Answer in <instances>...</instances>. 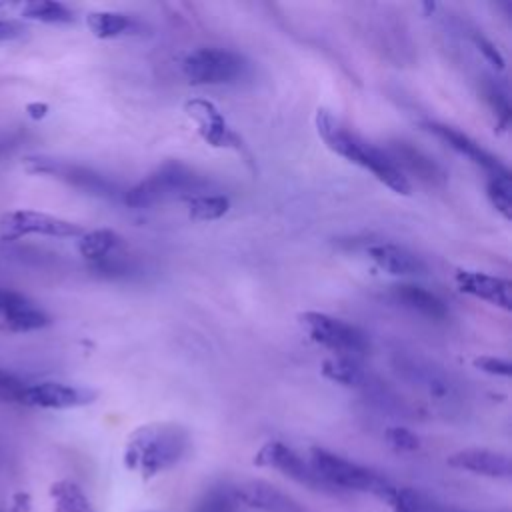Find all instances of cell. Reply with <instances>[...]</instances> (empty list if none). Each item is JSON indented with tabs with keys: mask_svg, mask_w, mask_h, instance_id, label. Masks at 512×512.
I'll return each instance as SVG.
<instances>
[{
	"mask_svg": "<svg viewBox=\"0 0 512 512\" xmlns=\"http://www.w3.org/2000/svg\"><path fill=\"white\" fill-rule=\"evenodd\" d=\"M316 132L322 138V142L344 160L372 172L384 186H388L392 192L408 196L412 186L406 174L400 170V166L386 154L384 150L376 148L370 142H364L354 132L346 130L330 110L318 108L316 112Z\"/></svg>",
	"mask_w": 512,
	"mask_h": 512,
	"instance_id": "6da1fadb",
	"label": "cell"
},
{
	"mask_svg": "<svg viewBox=\"0 0 512 512\" xmlns=\"http://www.w3.org/2000/svg\"><path fill=\"white\" fill-rule=\"evenodd\" d=\"M190 448V432L176 422H152L136 428L124 446V466L152 478L176 466Z\"/></svg>",
	"mask_w": 512,
	"mask_h": 512,
	"instance_id": "7a4b0ae2",
	"label": "cell"
},
{
	"mask_svg": "<svg viewBox=\"0 0 512 512\" xmlns=\"http://www.w3.org/2000/svg\"><path fill=\"white\" fill-rule=\"evenodd\" d=\"M308 462L330 492L354 490V492L376 494L386 500L396 488L382 474L324 448H312Z\"/></svg>",
	"mask_w": 512,
	"mask_h": 512,
	"instance_id": "3957f363",
	"label": "cell"
},
{
	"mask_svg": "<svg viewBox=\"0 0 512 512\" xmlns=\"http://www.w3.org/2000/svg\"><path fill=\"white\" fill-rule=\"evenodd\" d=\"M206 182L180 162H166L148 178L124 192V202L130 208L154 206L168 198H192L204 194Z\"/></svg>",
	"mask_w": 512,
	"mask_h": 512,
	"instance_id": "277c9868",
	"label": "cell"
},
{
	"mask_svg": "<svg viewBox=\"0 0 512 512\" xmlns=\"http://www.w3.org/2000/svg\"><path fill=\"white\" fill-rule=\"evenodd\" d=\"M300 324L312 342L336 352L338 356L358 358L370 348L368 336L358 326L330 314L304 312L300 314Z\"/></svg>",
	"mask_w": 512,
	"mask_h": 512,
	"instance_id": "5b68a950",
	"label": "cell"
},
{
	"mask_svg": "<svg viewBox=\"0 0 512 512\" xmlns=\"http://www.w3.org/2000/svg\"><path fill=\"white\" fill-rule=\"evenodd\" d=\"M32 234L48 238H80L84 228L72 220L30 208L10 210L0 216V240L14 242Z\"/></svg>",
	"mask_w": 512,
	"mask_h": 512,
	"instance_id": "8992f818",
	"label": "cell"
},
{
	"mask_svg": "<svg viewBox=\"0 0 512 512\" xmlns=\"http://www.w3.org/2000/svg\"><path fill=\"white\" fill-rule=\"evenodd\" d=\"M184 76L192 84H230L244 76L246 62L236 52L224 48H196L182 62Z\"/></svg>",
	"mask_w": 512,
	"mask_h": 512,
	"instance_id": "52a82bcc",
	"label": "cell"
},
{
	"mask_svg": "<svg viewBox=\"0 0 512 512\" xmlns=\"http://www.w3.org/2000/svg\"><path fill=\"white\" fill-rule=\"evenodd\" d=\"M24 168L30 174H40V176H50L56 180H62L86 194L92 196H102V198H112L118 194V186L108 180L106 176H102L100 172L74 164V162H66V160H58V158H50V156H26L24 158Z\"/></svg>",
	"mask_w": 512,
	"mask_h": 512,
	"instance_id": "ba28073f",
	"label": "cell"
},
{
	"mask_svg": "<svg viewBox=\"0 0 512 512\" xmlns=\"http://www.w3.org/2000/svg\"><path fill=\"white\" fill-rule=\"evenodd\" d=\"M254 464L256 466H264V468H272L278 470L280 474H284L286 478L308 486L312 490H320V492H330L324 482L318 478V474L312 470L310 462L304 460L300 454H296L290 446H286L284 442L278 440H270L264 446H260V450L254 456Z\"/></svg>",
	"mask_w": 512,
	"mask_h": 512,
	"instance_id": "9c48e42d",
	"label": "cell"
},
{
	"mask_svg": "<svg viewBox=\"0 0 512 512\" xmlns=\"http://www.w3.org/2000/svg\"><path fill=\"white\" fill-rule=\"evenodd\" d=\"M96 396L98 394L94 390L84 386H72L62 382H36L24 386L20 404L46 410H68L92 404Z\"/></svg>",
	"mask_w": 512,
	"mask_h": 512,
	"instance_id": "30bf717a",
	"label": "cell"
},
{
	"mask_svg": "<svg viewBox=\"0 0 512 512\" xmlns=\"http://www.w3.org/2000/svg\"><path fill=\"white\" fill-rule=\"evenodd\" d=\"M238 504L260 512H306L298 500L266 480H246L232 486Z\"/></svg>",
	"mask_w": 512,
	"mask_h": 512,
	"instance_id": "8fae6325",
	"label": "cell"
},
{
	"mask_svg": "<svg viewBox=\"0 0 512 512\" xmlns=\"http://www.w3.org/2000/svg\"><path fill=\"white\" fill-rule=\"evenodd\" d=\"M460 292L484 300L496 308L512 310V284L508 278L492 276L478 270H458L454 274Z\"/></svg>",
	"mask_w": 512,
	"mask_h": 512,
	"instance_id": "7c38bea8",
	"label": "cell"
},
{
	"mask_svg": "<svg viewBox=\"0 0 512 512\" xmlns=\"http://www.w3.org/2000/svg\"><path fill=\"white\" fill-rule=\"evenodd\" d=\"M184 112L190 120H194L200 138L212 148H222L232 144L234 134L228 128L224 114L204 98H190L184 102Z\"/></svg>",
	"mask_w": 512,
	"mask_h": 512,
	"instance_id": "4fadbf2b",
	"label": "cell"
},
{
	"mask_svg": "<svg viewBox=\"0 0 512 512\" xmlns=\"http://www.w3.org/2000/svg\"><path fill=\"white\" fill-rule=\"evenodd\" d=\"M424 128L428 132H432L434 136H438L440 140H444L450 148H454L458 154H464L468 160H472L474 164H478L482 170H486L488 176H498V174H508V168L494 156L490 154L486 148H482L476 140H472L468 134L446 126V124H438V122H426Z\"/></svg>",
	"mask_w": 512,
	"mask_h": 512,
	"instance_id": "5bb4252c",
	"label": "cell"
},
{
	"mask_svg": "<svg viewBox=\"0 0 512 512\" xmlns=\"http://www.w3.org/2000/svg\"><path fill=\"white\" fill-rule=\"evenodd\" d=\"M448 466L486 476V478H502L508 480L512 476V460L504 452L488 450V448H464L448 456Z\"/></svg>",
	"mask_w": 512,
	"mask_h": 512,
	"instance_id": "9a60e30c",
	"label": "cell"
},
{
	"mask_svg": "<svg viewBox=\"0 0 512 512\" xmlns=\"http://www.w3.org/2000/svg\"><path fill=\"white\" fill-rule=\"evenodd\" d=\"M368 256L380 270L392 276H420L426 272L424 262L416 254L396 244H372Z\"/></svg>",
	"mask_w": 512,
	"mask_h": 512,
	"instance_id": "2e32d148",
	"label": "cell"
},
{
	"mask_svg": "<svg viewBox=\"0 0 512 512\" xmlns=\"http://www.w3.org/2000/svg\"><path fill=\"white\" fill-rule=\"evenodd\" d=\"M396 164L400 162L402 166H406L412 174H416L420 180L430 182V184H438L446 180L444 170L434 162V158L426 156L422 150L406 144V142H394L392 144V156H390Z\"/></svg>",
	"mask_w": 512,
	"mask_h": 512,
	"instance_id": "e0dca14e",
	"label": "cell"
},
{
	"mask_svg": "<svg viewBox=\"0 0 512 512\" xmlns=\"http://www.w3.org/2000/svg\"><path fill=\"white\" fill-rule=\"evenodd\" d=\"M394 298L404 304L406 308L426 316V318H432V320H442L446 318L448 314V308L446 304L436 296L432 294L430 290L422 288V286H416V284H398L394 286Z\"/></svg>",
	"mask_w": 512,
	"mask_h": 512,
	"instance_id": "ac0fdd59",
	"label": "cell"
},
{
	"mask_svg": "<svg viewBox=\"0 0 512 512\" xmlns=\"http://www.w3.org/2000/svg\"><path fill=\"white\" fill-rule=\"evenodd\" d=\"M122 242V238L110 230V228H98V230H90L84 232L78 240V252L84 260L98 264L102 260H106L110 256V252L114 248H118Z\"/></svg>",
	"mask_w": 512,
	"mask_h": 512,
	"instance_id": "d6986e66",
	"label": "cell"
},
{
	"mask_svg": "<svg viewBox=\"0 0 512 512\" xmlns=\"http://www.w3.org/2000/svg\"><path fill=\"white\" fill-rule=\"evenodd\" d=\"M52 512H96L84 490L72 480H58L50 488Z\"/></svg>",
	"mask_w": 512,
	"mask_h": 512,
	"instance_id": "ffe728a7",
	"label": "cell"
},
{
	"mask_svg": "<svg viewBox=\"0 0 512 512\" xmlns=\"http://www.w3.org/2000/svg\"><path fill=\"white\" fill-rule=\"evenodd\" d=\"M320 372L326 380L340 386H362L366 382V374L356 358L350 356H332L326 358L320 366Z\"/></svg>",
	"mask_w": 512,
	"mask_h": 512,
	"instance_id": "44dd1931",
	"label": "cell"
},
{
	"mask_svg": "<svg viewBox=\"0 0 512 512\" xmlns=\"http://www.w3.org/2000/svg\"><path fill=\"white\" fill-rule=\"evenodd\" d=\"M86 24H88V30L100 40H110V38L128 34L134 26L130 16H126L122 12H110V10L90 12L86 16Z\"/></svg>",
	"mask_w": 512,
	"mask_h": 512,
	"instance_id": "7402d4cb",
	"label": "cell"
},
{
	"mask_svg": "<svg viewBox=\"0 0 512 512\" xmlns=\"http://www.w3.org/2000/svg\"><path fill=\"white\" fill-rule=\"evenodd\" d=\"M386 502L392 506L394 512H450V508L438 504L436 500L410 490L396 486L394 492L386 498Z\"/></svg>",
	"mask_w": 512,
	"mask_h": 512,
	"instance_id": "603a6c76",
	"label": "cell"
},
{
	"mask_svg": "<svg viewBox=\"0 0 512 512\" xmlns=\"http://www.w3.org/2000/svg\"><path fill=\"white\" fill-rule=\"evenodd\" d=\"M22 16L28 20L44 22V24H70L76 20L74 12L62 4L52 0H32L22 6Z\"/></svg>",
	"mask_w": 512,
	"mask_h": 512,
	"instance_id": "cb8c5ba5",
	"label": "cell"
},
{
	"mask_svg": "<svg viewBox=\"0 0 512 512\" xmlns=\"http://www.w3.org/2000/svg\"><path fill=\"white\" fill-rule=\"evenodd\" d=\"M186 202H188V216L200 222L218 220L230 210V200L224 194H198L188 198Z\"/></svg>",
	"mask_w": 512,
	"mask_h": 512,
	"instance_id": "d4e9b609",
	"label": "cell"
},
{
	"mask_svg": "<svg viewBox=\"0 0 512 512\" xmlns=\"http://www.w3.org/2000/svg\"><path fill=\"white\" fill-rule=\"evenodd\" d=\"M486 194L492 206L504 216V220L512 218V178L508 174L488 176L486 182Z\"/></svg>",
	"mask_w": 512,
	"mask_h": 512,
	"instance_id": "484cf974",
	"label": "cell"
},
{
	"mask_svg": "<svg viewBox=\"0 0 512 512\" xmlns=\"http://www.w3.org/2000/svg\"><path fill=\"white\" fill-rule=\"evenodd\" d=\"M236 504L230 486H214L196 502L192 512H236Z\"/></svg>",
	"mask_w": 512,
	"mask_h": 512,
	"instance_id": "4316f807",
	"label": "cell"
},
{
	"mask_svg": "<svg viewBox=\"0 0 512 512\" xmlns=\"http://www.w3.org/2000/svg\"><path fill=\"white\" fill-rule=\"evenodd\" d=\"M384 438H386V444L390 448H394L396 452H414V450L420 448V438L404 426L386 428Z\"/></svg>",
	"mask_w": 512,
	"mask_h": 512,
	"instance_id": "83f0119b",
	"label": "cell"
},
{
	"mask_svg": "<svg viewBox=\"0 0 512 512\" xmlns=\"http://www.w3.org/2000/svg\"><path fill=\"white\" fill-rule=\"evenodd\" d=\"M26 382L12 372L0 368V404H20V396Z\"/></svg>",
	"mask_w": 512,
	"mask_h": 512,
	"instance_id": "f1b7e54d",
	"label": "cell"
},
{
	"mask_svg": "<svg viewBox=\"0 0 512 512\" xmlns=\"http://www.w3.org/2000/svg\"><path fill=\"white\" fill-rule=\"evenodd\" d=\"M486 100L492 106L494 114L498 116V124L506 126L510 120V104H508V96L506 92H502L496 84H490L486 88Z\"/></svg>",
	"mask_w": 512,
	"mask_h": 512,
	"instance_id": "f546056e",
	"label": "cell"
},
{
	"mask_svg": "<svg viewBox=\"0 0 512 512\" xmlns=\"http://www.w3.org/2000/svg\"><path fill=\"white\" fill-rule=\"evenodd\" d=\"M474 368L492 374V376H510L512 372V364L504 358H496V356H476L472 360Z\"/></svg>",
	"mask_w": 512,
	"mask_h": 512,
	"instance_id": "4dcf8cb0",
	"label": "cell"
},
{
	"mask_svg": "<svg viewBox=\"0 0 512 512\" xmlns=\"http://www.w3.org/2000/svg\"><path fill=\"white\" fill-rule=\"evenodd\" d=\"M474 44H476V48L480 50V54L492 64V66H496V68H504V58H502V54L498 52V48L486 38V36H482V34H474Z\"/></svg>",
	"mask_w": 512,
	"mask_h": 512,
	"instance_id": "1f68e13d",
	"label": "cell"
},
{
	"mask_svg": "<svg viewBox=\"0 0 512 512\" xmlns=\"http://www.w3.org/2000/svg\"><path fill=\"white\" fill-rule=\"evenodd\" d=\"M26 34V26L12 18H0V42L16 40Z\"/></svg>",
	"mask_w": 512,
	"mask_h": 512,
	"instance_id": "d6a6232c",
	"label": "cell"
},
{
	"mask_svg": "<svg viewBox=\"0 0 512 512\" xmlns=\"http://www.w3.org/2000/svg\"><path fill=\"white\" fill-rule=\"evenodd\" d=\"M22 296H24V294H20V292H16V290L0 288V314H2V318L20 302Z\"/></svg>",
	"mask_w": 512,
	"mask_h": 512,
	"instance_id": "836d02e7",
	"label": "cell"
},
{
	"mask_svg": "<svg viewBox=\"0 0 512 512\" xmlns=\"http://www.w3.org/2000/svg\"><path fill=\"white\" fill-rule=\"evenodd\" d=\"M28 112H30V116L32 118H42V116H46V112H48V106L46 104H30L28 106Z\"/></svg>",
	"mask_w": 512,
	"mask_h": 512,
	"instance_id": "e575fe53",
	"label": "cell"
},
{
	"mask_svg": "<svg viewBox=\"0 0 512 512\" xmlns=\"http://www.w3.org/2000/svg\"><path fill=\"white\" fill-rule=\"evenodd\" d=\"M10 146H14V142L10 138H0V154L6 152Z\"/></svg>",
	"mask_w": 512,
	"mask_h": 512,
	"instance_id": "d590c367",
	"label": "cell"
},
{
	"mask_svg": "<svg viewBox=\"0 0 512 512\" xmlns=\"http://www.w3.org/2000/svg\"><path fill=\"white\" fill-rule=\"evenodd\" d=\"M450 512H474V510H450Z\"/></svg>",
	"mask_w": 512,
	"mask_h": 512,
	"instance_id": "8d00e7d4",
	"label": "cell"
},
{
	"mask_svg": "<svg viewBox=\"0 0 512 512\" xmlns=\"http://www.w3.org/2000/svg\"><path fill=\"white\" fill-rule=\"evenodd\" d=\"M146 512H154V510H146Z\"/></svg>",
	"mask_w": 512,
	"mask_h": 512,
	"instance_id": "74e56055",
	"label": "cell"
}]
</instances>
